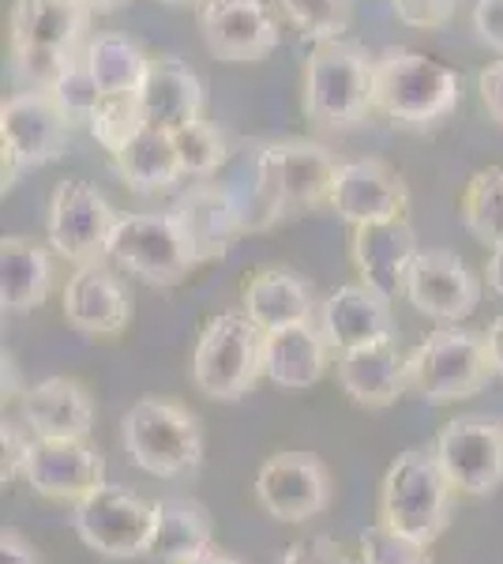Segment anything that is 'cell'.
<instances>
[{
	"label": "cell",
	"mask_w": 503,
	"mask_h": 564,
	"mask_svg": "<svg viewBox=\"0 0 503 564\" xmlns=\"http://www.w3.org/2000/svg\"><path fill=\"white\" fill-rule=\"evenodd\" d=\"M338 162L331 151L313 140H282L267 143L255 154V188L252 199L241 204L244 234L267 230L278 218L313 212V207L331 204V185Z\"/></svg>",
	"instance_id": "cell-1"
},
{
	"label": "cell",
	"mask_w": 503,
	"mask_h": 564,
	"mask_svg": "<svg viewBox=\"0 0 503 564\" xmlns=\"http://www.w3.org/2000/svg\"><path fill=\"white\" fill-rule=\"evenodd\" d=\"M459 76L414 50H383L376 57L372 102L376 113L402 129H433L459 109Z\"/></svg>",
	"instance_id": "cell-2"
},
{
	"label": "cell",
	"mask_w": 503,
	"mask_h": 564,
	"mask_svg": "<svg viewBox=\"0 0 503 564\" xmlns=\"http://www.w3.org/2000/svg\"><path fill=\"white\" fill-rule=\"evenodd\" d=\"M376 57L361 42L331 39L316 42L305 65V113L327 129H350L376 109L372 102Z\"/></svg>",
	"instance_id": "cell-3"
},
{
	"label": "cell",
	"mask_w": 503,
	"mask_h": 564,
	"mask_svg": "<svg viewBox=\"0 0 503 564\" xmlns=\"http://www.w3.org/2000/svg\"><path fill=\"white\" fill-rule=\"evenodd\" d=\"M267 377V332L249 313H222L199 332L192 350V380L207 399L237 403Z\"/></svg>",
	"instance_id": "cell-4"
},
{
	"label": "cell",
	"mask_w": 503,
	"mask_h": 564,
	"mask_svg": "<svg viewBox=\"0 0 503 564\" xmlns=\"http://www.w3.org/2000/svg\"><path fill=\"white\" fill-rule=\"evenodd\" d=\"M455 486L444 475L433 444L406 448L380 486V520L420 542H436L451 523Z\"/></svg>",
	"instance_id": "cell-5"
},
{
	"label": "cell",
	"mask_w": 503,
	"mask_h": 564,
	"mask_svg": "<svg viewBox=\"0 0 503 564\" xmlns=\"http://www.w3.org/2000/svg\"><path fill=\"white\" fill-rule=\"evenodd\" d=\"M121 436L135 467L154 478H185L204 463V430L196 414L170 399H140L128 406Z\"/></svg>",
	"instance_id": "cell-6"
},
{
	"label": "cell",
	"mask_w": 503,
	"mask_h": 564,
	"mask_svg": "<svg viewBox=\"0 0 503 564\" xmlns=\"http://www.w3.org/2000/svg\"><path fill=\"white\" fill-rule=\"evenodd\" d=\"M492 372L496 366H492L489 339L478 332H462L459 324L433 332L409 354V388L436 406L478 395Z\"/></svg>",
	"instance_id": "cell-7"
},
{
	"label": "cell",
	"mask_w": 503,
	"mask_h": 564,
	"mask_svg": "<svg viewBox=\"0 0 503 564\" xmlns=\"http://www.w3.org/2000/svg\"><path fill=\"white\" fill-rule=\"evenodd\" d=\"M72 117L50 90H15L0 106V151H4V188L20 181L23 170L57 162L68 151Z\"/></svg>",
	"instance_id": "cell-8"
},
{
	"label": "cell",
	"mask_w": 503,
	"mask_h": 564,
	"mask_svg": "<svg viewBox=\"0 0 503 564\" xmlns=\"http://www.w3.org/2000/svg\"><path fill=\"white\" fill-rule=\"evenodd\" d=\"M72 523H76V534L84 539L87 550H95L98 557H147L154 523H158V505H151V500H143L124 486L102 481L95 494H87L76 505Z\"/></svg>",
	"instance_id": "cell-9"
},
{
	"label": "cell",
	"mask_w": 503,
	"mask_h": 564,
	"mask_svg": "<svg viewBox=\"0 0 503 564\" xmlns=\"http://www.w3.org/2000/svg\"><path fill=\"white\" fill-rule=\"evenodd\" d=\"M109 260H117L151 286H177L196 268V257H192L185 230L173 212L121 215L113 245H109Z\"/></svg>",
	"instance_id": "cell-10"
},
{
	"label": "cell",
	"mask_w": 503,
	"mask_h": 564,
	"mask_svg": "<svg viewBox=\"0 0 503 564\" xmlns=\"http://www.w3.org/2000/svg\"><path fill=\"white\" fill-rule=\"evenodd\" d=\"M121 215L90 181L64 177L50 196V245L76 268L109 260V245Z\"/></svg>",
	"instance_id": "cell-11"
},
{
	"label": "cell",
	"mask_w": 503,
	"mask_h": 564,
	"mask_svg": "<svg viewBox=\"0 0 503 564\" xmlns=\"http://www.w3.org/2000/svg\"><path fill=\"white\" fill-rule=\"evenodd\" d=\"M444 475L459 494L489 497L503 486V425L489 417H455L433 441Z\"/></svg>",
	"instance_id": "cell-12"
},
{
	"label": "cell",
	"mask_w": 503,
	"mask_h": 564,
	"mask_svg": "<svg viewBox=\"0 0 503 564\" xmlns=\"http://www.w3.org/2000/svg\"><path fill=\"white\" fill-rule=\"evenodd\" d=\"M199 31L226 65H255L278 50V23L267 0H204Z\"/></svg>",
	"instance_id": "cell-13"
},
{
	"label": "cell",
	"mask_w": 503,
	"mask_h": 564,
	"mask_svg": "<svg viewBox=\"0 0 503 564\" xmlns=\"http://www.w3.org/2000/svg\"><path fill=\"white\" fill-rule=\"evenodd\" d=\"M406 297L420 316L440 324H459L478 308L481 302V279L470 271L459 252L447 249H428L420 252L409 268L406 279Z\"/></svg>",
	"instance_id": "cell-14"
},
{
	"label": "cell",
	"mask_w": 503,
	"mask_h": 564,
	"mask_svg": "<svg viewBox=\"0 0 503 564\" xmlns=\"http://www.w3.org/2000/svg\"><path fill=\"white\" fill-rule=\"evenodd\" d=\"M255 497L278 523H305L331 500V478L324 463L305 452H278L255 475Z\"/></svg>",
	"instance_id": "cell-15"
},
{
	"label": "cell",
	"mask_w": 503,
	"mask_h": 564,
	"mask_svg": "<svg viewBox=\"0 0 503 564\" xmlns=\"http://www.w3.org/2000/svg\"><path fill=\"white\" fill-rule=\"evenodd\" d=\"M327 207L350 226L383 223V218H402L409 212V188H406V181L380 159L338 162L331 204Z\"/></svg>",
	"instance_id": "cell-16"
},
{
	"label": "cell",
	"mask_w": 503,
	"mask_h": 564,
	"mask_svg": "<svg viewBox=\"0 0 503 564\" xmlns=\"http://www.w3.org/2000/svg\"><path fill=\"white\" fill-rule=\"evenodd\" d=\"M23 481L45 500H72L79 505L106 481V459L87 441H45L34 436L26 452Z\"/></svg>",
	"instance_id": "cell-17"
},
{
	"label": "cell",
	"mask_w": 503,
	"mask_h": 564,
	"mask_svg": "<svg viewBox=\"0 0 503 564\" xmlns=\"http://www.w3.org/2000/svg\"><path fill=\"white\" fill-rule=\"evenodd\" d=\"M350 257L361 282H369L372 290H380L383 297L395 302L398 294H406V279L414 260L420 257L417 234L409 226V218H383V223H364L353 226Z\"/></svg>",
	"instance_id": "cell-18"
},
{
	"label": "cell",
	"mask_w": 503,
	"mask_h": 564,
	"mask_svg": "<svg viewBox=\"0 0 503 564\" xmlns=\"http://www.w3.org/2000/svg\"><path fill=\"white\" fill-rule=\"evenodd\" d=\"M173 218L185 230V241L196 263L222 260L233 249V241L244 234L241 226V204L230 188L210 185V181H196L185 193L173 199Z\"/></svg>",
	"instance_id": "cell-19"
},
{
	"label": "cell",
	"mask_w": 503,
	"mask_h": 564,
	"mask_svg": "<svg viewBox=\"0 0 503 564\" xmlns=\"http://www.w3.org/2000/svg\"><path fill=\"white\" fill-rule=\"evenodd\" d=\"M319 332H324L327 347L338 354L391 339L395 335L391 297H383L369 282H346V286L331 290L319 308Z\"/></svg>",
	"instance_id": "cell-20"
},
{
	"label": "cell",
	"mask_w": 503,
	"mask_h": 564,
	"mask_svg": "<svg viewBox=\"0 0 503 564\" xmlns=\"http://www.w3.org/2000/svg\"><path fill=\"white\" fill-rule=\"evenodd\" d=\"M64 316L84 335H117L132 321V294L106 263L76 268L64 286Z\"/></svg>",
	"instance_id": "cell-21"
},
{
	"label": "cell",
	"mask_w": 503,
	"mask_h": 564,
	"mask_svg": "<svg viewBox=\"0 0 503 564\" xmlns=\"http://www.w3.org/2000/svg\"><path fill=\"white\" fill-rule=\"evenodd\" d=\"M338 384L353 403L380 411L409 388V354L398 350L395 335L369 347H353L338 358Z\"/></svg>",
	"instance_id": "cell-22"
},
{
	"label": "cell",
	"mask_w": 503,
	"mask_h": 564,
	"mask_svg": "<svg viewBox=\"0 0 503 564\" xmlns=\"http://www.w3.org/2000/svg\"><path fill=\"white\" fill-rule=\"evenodd\" d=\"M20 417L26 430L45 441H87L95 425V403L79 380L50 377L23 391Z\"/></svg>",
	"instance_id": "cell-23"
},
{
	"label": "cell",
	"mask_w": 503,
	"mask_h": 564,
	"mask_svg": "<svg viewBox=\"0 0 503 564\" xmlns=\"http://www.w3.org/2000/svg\"><path fill=\"white\" fill-rule=\"evenodd\" d=\"M140 109L154 129L177 132L204 109V84L181 57H151L147 79L140 87Z\"/></svg>",
	"instance_id": "cell-24"
},
{
	"label": "cell",
	"mask_w": 503,
	"mask_h": 564,
	"mask_svg": "<svg viewBox=\"0 0 503 564\" xmlns=\"http://www.w3.org/2000/svg\"><path fill=\"white\" fill-rule=\"evenodd\" d=\"M90 23L84 0H15L12 4V50L34 45V50H61L76 53Z\"/></svg>",
	"instance_id": "cell-25"
},
{
	"label": "cell",
	"mask_w": 503,
	"mask_h": 564,
	"mask_svg": "<svg viewBox=\"0 0 503 564\" xmlns=\"http://www.w3.org/2000/svg\"><path fill=\"white\" fill-rule=\"evenodd\" d=\"M244 313H249L263 332L308 324L316 313V294L297 271L263 268V271H255L249 279V286H244Z\"/></svg>",
	"instance_id": "cell-26"
},
{
	"label": "cell",
	"mask_w": 503,
	"mask_h": 564,
	"mask_svg": "<svg viewBox=\"0 0 503 564\" xmlns=\"http://www.w3.org/2000/svg\"><path fill=\"white\" fill-rule=\"evenodd\" d=\"M113 166H117V174H121L124 185L140 196L162 193V188H170L173 181L185 177V166H181L173 132L154 129V124H143V129L113 154Z\"/></svg>",
	"instance_id": "cell-27"
},
{
	"label": "cell",
	"mask_w": 503,
	"mask_h": 564,
	"mask_svg": "<svg viewBox=\"0 0 503 564\" xmlns=\"http://www.w3.org/2000/svg\"><path fill=\"white\" fill-rule=\"evenodd\" d=\"M154 505H158V523H154V534L147 545L151 561L185 564L210 550L215 527H210V516L199 500L166 497V500H154Z\"/></svg>",
	"instance_id": "cell-28"
},
{
	"label": "cell",
	"mask_w": 503,
	"mask_h": 564,
	"mask_svg": "<svg viewBox=\"0 0 503 564\" xmlns=\"http://www.w3.org/2000/svg\"><path fill=\"white\" fill-rule=\"evenodd\" d=\"M327 354L331 347L313 321L278 327V332H267V377L286 391L313 388L327 369Z\"/></svg>",
	"instance_id": "cell-29"
},
{
	"label": "cell",
	"mask_w": 503,
	"mask_h": 564,
	"mask_svg": "<svg viewBox=\"0 0 503 564\" xmlns=\"http://www.w3.org/2000/svg\"><path fill=\"white\" fill-rule=\"evenodd\" d=\"M53 290L50 252L31 238H4L0 245V302L4 313H31Z\"/></svg>",
	"instance_id": "cell-30"
},
{
	"label": "cell",
	"mask_w": 503,
	"mask_h": 564,
	"mask_svg": "<svg viewBox=\"0 0 503 564\" xmlns=\"http://www.w3.org/2000/svg\"><path fill=\"white\" fill-rule=\"evenodd\" d=\"M87 61L95 79L102 84L106 98H132L140 95L147 79L151 57L124 34H95L87 42Z\"/></svg>",
	"instance_id": "cell-31"
},
{
	"label": "cell",
	"mask_w": 503,
	"mask_h": 564,
	"mask_svg": "<svg viewBox=\"0 0 503 564\" xmlns=\"http://www.w3.org/2000/svg\"><path fill=\"white\" fill-rule=\"evenodd\" d=\"M459 212L466 230L473 234L481 245L500 249L503 245V166H484L478 170L462 188Z\"/></svg>",
	"instance_id": "cell-32"
},
{
	"label": "cell",
	"mask_w": 503,
	"mask_h": 564,
	"mask_svg": "<svg viewBox=\"0 0 503 564\" xmlns=\"http://www.w3.org/2000/svg\"><path fill=\"white\" fill-rule=\"evenodd\" d=\"M50 95L57 98V106L72 117V124H90V117L106 102V90L95 79V72H90L87 50L72 53L68 65H64V72L57 76V84L50 87Z\"/></svg>",
	"instance_id": "cell-33"
},
{
	"label": "cell",
	"mask_w": 503,
	"mask_h": 564,
	"mask_svg": "<svg viewBox=\"0 0 503 564\" xmlns=\"http://www.w3.org/2000/svg\"><path fill=\"white\" fill-rule=\"evenodd\" d=\"M278 8L308 42L346 39L353 20V0H278Z\"/></svg>",
	"instance_id": "cell-34"
},
{
	"label": "cell",
	"mask_w": 503,
	"mask_h": 564,
	"mask_svg": "<svg viewBox=\"0 0 503 564\" xmlns=\"http://www.w3.org/2000/svg\"><path fill=\"white\" fill-rule=\"evenodd\" d=\"M173 143H177L181 166H185L188 177H210L226 162V154H230L226 135L210 121H204V117H196V121H188L185 129L173 132Z\"/></svg>",
	"instance_id": "cell-35"
},
{
	"label": "cell",
	"mask_w": 503,
	"mask_h": 564,
	"mask_svg": "<svg viewBox=\"0 0 503 564\" xmlns=\"http://www.w3.org/2000/svg\"><path fill=\"white\" fill-rule=\"evenodd\" d=\"M361 561L364 564H436L433 542L402 534L383 520L361 531Z\"/></svg>",
	"instance_id": "cell-36"
},
{
	"label": "cell",
	"mask_w": 503,
	"mask_h": 564,
	"mask_svg": "<svg viewBox=\"0 0 503 564\" xmlns=\"http://www.w3.org/2000/svg\"><path fill=\"white\" fill-rule=\"evenodd\" d=\"M143 124H147V117H143L140 98L135 95L132 98H106L102 109L90 117V135H95L109 154H117L135 132L143 129Z\"/></svg>",
	"instance_id": "cell-37"
},
{
	"label": "cell",
	"mask_w": 503,
	"mask_h": 564,
	"mask_svg": "<svg viewBox=\"0 0 503 564\" xmlns=\"http://www.w3.org/2000/svg\"><path fill=\"white\" fill-rule=\"evenodd\" d=\"M68 57L72 53L23 45V50H12V79L20 84V90H50L68 65Z\"/></svg>",
	"instance_id": "cell-38"
},
{
	"label": "cell",
	"mask_w": 503,
	"mask_h": 564,
	"mask_svg": "<svg viewBox=\"0 0 503 564\" xmlns=\"http://www.w3.org/2000/svg\"><path fill=\"white\" fill-rule=\"evenodd\" d=\"M395 15L406 26H417V31H440V26L451 23L459 0H391Z\"/></svg>",
	"instance_id": "cell-39"
},
{
	"label": "cell",
	"mask_w": 503,
	"mask_h": 564,
	"mask_svg": "<svg viewBox=\"0 0 503 564\" xmlns=\"http://www.w3.org/2000/svg\"><path fill=\"white\" fill-rule=\"evenodd\" d=\"M278 564H364V561L350 557V553L335 539H327V534H316V539H300L289 545Z\"/></svg>",
	"instance_id": "cell-40"
},
{
	"label": "cell",
	"mask_w": 503,
	"mask_h": 564,
	"mask_svg": "<svg viewBox=\"0 0 503 564\" xmlns=\"http://www.w3.org/2000/svg\"><path fill=\"white\" fill-rule=\"evenodd\" d=\"M31 441H34V433H31V430L23 433L15 422H4V430H0V448H4V459H0V475H4V481L23 478V467H26V452H31Z\"/></svg>",
	"instance_id": "cell-41"
},
{
	"label": "cell",
	"mask_w": 503,
	"mask_h": 564,
	"mask_svg": "<svg viewBox=\"0 0 503 564\" xmlns=\"http://www.w3.org/2000/svg\"><path fill=\"white\" fill-rule=\"evenodd\" d=\"M473 31H478L481 45L503 53V0H478V8H473Z\"/></svg>",
	"instance_id": "cell-42"
},
{
	"label": "cell",
	"mask_w": 503,
	"mask_h": 564,
	"mask_svg": "<svg viewBox=\"0 0 503 564\" xmlns=\"http://www.w3.org/2000/svg\"><path fill=\"white\" fill-rule=\"evenodd\" d=\"M478 87H481V102L489 109V117L503 124V61H496V65H489L481 72Z\"/></svg>",
	"instance_id": "cell-43"
},
{
	"label": "cell",
	"mask_w": 503,
	"mask_h": 564,
	"mask_svg": "<svg viewBox=\"0 0 503 564\" xmlns=\"http://www.w3.org/2000/svg\"><path fill=\"white\" fill-rule=\"evenodd\" d=\"M0 564H42V557L34 553V545L26 542L20 531L8 527V531L0 534Z\"/></svg>",
	"instance_id": "cell-44"
},
{
	"label": "cell",
	"mask_w": 503,
	"mask_h": 564,
	"mask_svg": "<svg viewBox=\"0 0 503 564\" xmlns=\"http://www.w3.org/2000/svg\"><path fill=\"white\" fill-rule=\"evenodd\" d=\"M484 339H489L492 366H496V372L503 377V313L496 316V321H492V327H489V335H484Z\"/></svg>",
	"instance_id": "cell-45"
},
{
	"label": "cell",
	"mask_w": 503,
	"mask_h": 564,
	"mask_svg": "<svg viewBox=\"0 0 503 564\" xmlns=\"http://www.w3.org/2000/svg\"><path fill=\"white\" fill-rule=\"evenodd\" d=\"M489 290H496V294L503 297V245L500 249H492V257H489Z\"/></svg>",
	"instance_id": "cell-46"
},
{
	"label": "cell",
	"mask_w": 503,
	"mask_h": 564,
	"mask_svg": "<svg viewBox=\"0 0 503 564\" xmlns=\"http://www.w3.org/2000/svg\"><path fill=\"white\" fill-rule=\"evenodd\" d=\"M185 564H241V561H233L230 553H222V550H215V545H210L207 553H199V557H192Z\"/></svg>",
	"instance_id": "cell-47"
},
{
	"label": "cell",
	"mask_w": 503,
	"mask_h": 564,
	"mask_svg": "<svg viewBox=\"0 0 503 564\" xmlns=\"http://www.w3.org/2000/svg\"><path fill=\"white\" fill-rule=\"evenodd\" d=\"M121 4H128V0H84V8L90 15H109V12H117Z\"/></svg>",
	"instance_id": "cell-48"
},
{
	"label": "cell",
	"mask_w": 503,
	"mask_h": 564,
	"mask_svg": "<svg viewBox=\"0 0 503 564\" xmlns=\"http://www.w3.org/2000/svg\"><path fill=\"white\" fill-rule=\"evenodd\" d=\"M15 391H20V384H15V366H12V358L4 354V399L15 395Z\"/></svg>",
	"instance_id": "cell-49"
},
{
	"label": "cell",
	"mask_w": 503,
	"mask_h": 564,
	"mask_svg": "<svg viewBox=\"0 0 503 564\" xmlns=\"http://www.w3.org/2000/svg\"><path fill=\"white\" fill-rule=\"evenodd\" d=\"M162 4H173V8H185V4H204V0H162Z\"/></svg>",
	"instance_id": "cell-50"
}]
</instances>
